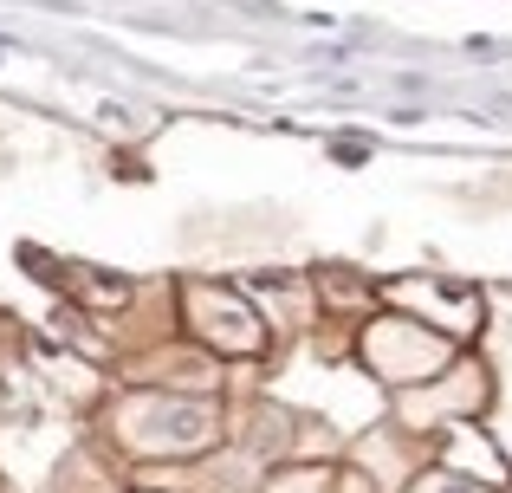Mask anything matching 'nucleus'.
<instances>
[{
    "mask_svg": "<svg viewBox=\"0 0 512 493\" xmlns=\"http://www.w3.org/2000/svg\"><path fill=\"white\" fill-rule=\"evenodd\" d=\"M214 435V416L201 403H150L143 409V448H201Z\"/></svg>",
    "mask_w": 512,
    "mask_h": 493,
    "instance_id": "1",
    "label": "nucleus"
},
{
    "mask_svg": "<svg viewBox=\"0 0 512 493\" xmlns=\"http://www.w3.org/2000/svg\"><path fill=\"white\" fill-rule=\"evenodd\" d=\"M195 318L208 325V338H221V344H234V351H247V344H260V325H253L240 305H227V299H214V292H201L195 299Z\"/></svg>",
    "mask_w": 512,
    "mask_h": 493,
    "instance_id": "2",
    "label": "nucleus"
},
{
    "mask_svg": "<svg viewBox=\"0 0 512 493\" xmlns=\"http://www.w3.org/2000/svg\"><path fill=\"white\" fill-rule=\"evenodd\" d=\"M435 493H480V487H467V481H441Z\"/></svg>",
    "mask_w": 512,
    "mask_h": 493,
    "instance_id": "3",
    "label": "nucleus"
}]
</instances>
